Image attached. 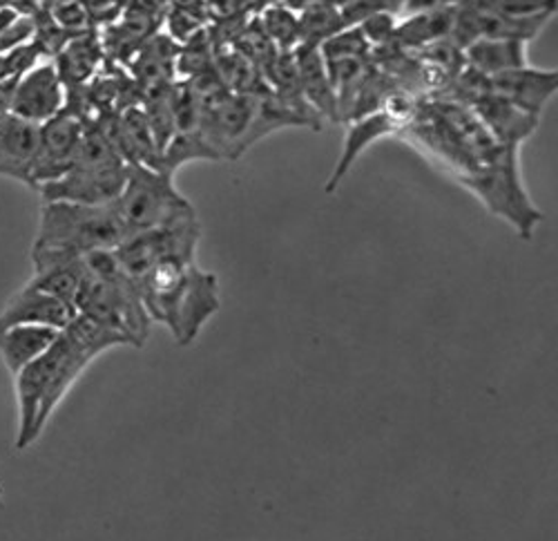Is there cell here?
<instances>
[{
	"label": "cell",
	"instance_id": "cell-7",
	"mask_svg": "<svg viewBox=\"0 0 558 541\" xmlns=\"http://www.w3.org/2000/svg\"><path fill=\"white\" fill-rule=\"evenodd\" d=\"M112 208L128 238L197 217L195 206L177 191L174 177L138 164H128L123 191L112 202Z\"/></svg>",
	"mask_w": 558,
	"mask_h": 541
},
{
	"label": "cell",
	"instance_id": "cell-21",
	"mask_svg": "<svg viewBox=\"0 0 558 541\" xmlns=\"http://www.w3.org/2000/svg\"><path fill=\"white\" fill-rule=\"evenodd\" d=\"M298 23L300 45H311V48H319L322 43H327L347 27L342 10L333 3H324V0H311V3L302 5L298 10Z\"/></svg>",
	"mask_w": 558,
	"mask_h": 541
},
{
	"label": "cell",
	"instance_id": "cell-23",
	"mask_svg": "<svg viewBox=\"0 0 558 541\" xmlns=\"http://www.w3.org/2000/svg\"><path fill=\"white\" fill-rule=\"evenodd\" d=\"M63 332H65L72 340H76L87 353L95 356V358H99V356H101L104 351H108V349L128 345V340H125L121 334H117V332H112V329L99 325L97 321L87 318V315H83V313H74V318L70 321V325H68Z\"/></svg>",
	"mask_w": 558,
	"mask_h": 541
},
{
	"label": "cell",
	"instance_id": "cell-12",
	"mask_svg": "<svg viewBox=\"0 0 558 541\" xmlns=\"http://www.w3.org/2000/svg\"><path fill=\"white\" fill-rule=\"evenodd\" d=\"M40 125L29 123L10 110L0 115V177L34 189L32 166L38 151Z\"/></svg>",
	"mask_w": 558,
	"mask_h": 541
},
{
	"label": "cell",
	"instance_id": "cell-11",
	"mask_svg": "<svg viewBox=\"0 0 558 541\" xmlns=\"http://www.w3.org/2000/svg\"><path fill=\"white\" fill-rule=\"evenodd\" d=\"M558 89V72L541 70L534 65L509 70L496 76H489V93L507 99L536 117L543 115L545 106L554 99Z\"/></svg>",
	"mask_w": 558,
	"mask_h": 541
},
{
	"label": "cell",
	"instance_id": "cell-26",
	"mask_svg": "<svg viewBox=\"0 0 558 541\" xmlns=\"http://www.w3.org/2000/svg\"><path fill=\"white\" fill-rule=\"evenodd\" d=\"M398 21L400 19L393 16V14L378 12V14L366 16L357 27L364 34L366 43L371 45V50H376V48H385V45L393 43V34H396Z\"/></svg>",
	"mask_w": 558,
	"mask_h": 541
},
{
	"label": "cell",
	"instance_id": "cell-4",
	"mask_svg": "<svg viewBox=\"0 0 558 541\" xmlns=\"http://www.w3.org/2000/svg\"><path fill=\"white\" fill-rule=\"evenodd\" d=\"M128 164L99 121L83 125L72 168L57 182L38 187L43 202L108 206L123 191Z\"/></svg>",
	"mask_w": 558,
	"mask_h": 541
},
{
	"label": "cell",
	"instance_id": "cell-16",
	"mask_svg": "<svg viewBox=\"0 0 558 541\" xmlns=\"http://www.w3.org/2000/svg\"><path fill=\"white\" fill-rule=\"evenodd\" d=\"M396 132H402V130L385 110H376V112L349 121L347 123L344 148H342V155H340V159H338V164H336V168L329 177V182H327V193L333 195L340 189V184L344 182V177L349 175V170L353 168L357 157L371 144H376L378 140L389 137V134H396Z\"/></svg>",
	"mask_w": 558,
	"mask_h": 541
},
{
	"label": "cell",
	"instance_id": "cell-2",
	"mask_svg": "<svg viewBox=\"0 0 558 541\" xmlns=\"http://www.w3.org/2000/svg\"><path fill=\"white\" fill-rule=\"evenodd\" d=\"M95 360L61 329L57 340L14 376L19 400L16 449L29 447L40 436L61 400Z\"/></svg>",
	"mask_w": 558,
	"mask_h": 541
},
{
	"label": "cell",
	"instance_id": "cell-18",
	"mask_svg": "<svg viewBox=\"0 0 558 541\" xmlns=\"http://www.w3.org/2000/svg\"><path fill=\"white\" fill-rule=\"evenodd\" d=\"M464 65L483 76H496L509 70L530 65L527 43L507 38H478L462 50Z\"/></svg>",
	"mask_w": 558,
	"mask_h": 541
},
{
	"label": "cell",
	"instance_id": "cell-13",
	"mask_svg": "<svg viewBox=\"0 0 558 541\" xmlns=\"http://www.w3.org/2000/svg\"><path fill=\"white\" fill-rule=\"evenodd\" d=\"M470 108L476 112V117L483 121V125L489 130L492 137L500 146L521 148L538 128L541 117L509 104L502 97H496L492 93L481 95L470 104Z\"/></svg>",
	"mask_w": 558,
	"mask_h": 541
},
{
	"label": "cell",
	"instance_id": "cell-19",
	"mask_svg": "<svg viewBox=\"0 0 558 541\" xmlns=\"http://www.w3.org/2000/svg\"><path fill=\"white\" fill-rule=\"evenodd\" d=\"M59 336V329L16 325L0 329V358L12 376H16L32 360H36Z\"/></svg>",
	"mask_w": 558,
	"mask_h": 541
},
{
	"label": "cell",
	"instance_id": "cell-24",
	"mask_svg": "<svg viewBox=\"0 0 558 541\" xmlns=\"http://www.w3.org/2000/svg\"><path fill=\"white\" fill-rule=\"evenodd\" d=\"M478 12L505 14V16H532L543 12L556 14V0H468Z\"/></svg>",
	"mask_w": 558,
	"mask_h": 541
},
{
	"label": "cell",
	"instance_id": "cell-17",
	"mask_svg": "<svg viewBox=\"0 0 558 541\" xmlns=\"http://www.w3.org/2000/svg\"><path fill=\"white\" fill-rule=\"evenodd\" d=\"M63 87H78L95 79L106 65V52L99 29L74 34L65 48L52 59Z\"/></svg>",
	"mask_w": 558,
	"mask_h": 541
},
{
	"label": "cell",
	"instance_id": "cell-15",
	"mask_svg": "<svg viewBox=\"0 0 558 541\" xmlns=\"http://www.w3.org/2000/svg\"><path fill=\"white\" fill-rule=\"evenodd\" d=\"M295 68H298V81L304 101L315 110V115L322 121L340 123V110H338V97L331 85L327 65H324L319 48H311V45H298L293 50Z\"/></svg>",
	"mask_w": 558,
	"mask_h": 541
},
{
	"label": "cell",
	"instance_id": "cell-28",
	"mask_svg": "<svg viewBox=\"0 0 558 541\" xmlns=\"http://www.w3.org/2000/svg\"><path fill=\"white\" fill-rule=\"evenodd\" d=\"M468 0H407L404 5V14H417V12H432V10H445V8H460Z\"/></svg>",
	"mask_w": 558,
	"mask_h": 541
},
{
	"label": "cell",
	"instance_id": "cell-5",
	"mask_svg": "<svg viewBox=\"0 0 558 541\" xmlns=\"http://www.w3.org/2000/svg\"><path fill=\"white\" fill-rule=\"evenodd\" d=\"M125 238L128 231L112 204L85 206L72 202H43L32 251L87 255L92 251H114Z\"/></svg>",
	"mask_w": 558,
	"mask_h": 541
},
{
	"label": "cell",
	"instance_id": "cell-27",
	"mask_svg": "<svg viewBox=\"0 0 558 541\" xmlns=\"http://www.w3.org/2000/svg\"><path fill=\"white\" fill-rule=\"evenodd\" d=\"M34 38V19L32 16H19L12 25H8L0 32V55H5L21 45L29 43Z\"/></svg>",
	"mask_w": 558,
	"mask_h": 541
},
{
	"label": "cell",
	"instance_id": "cell-22",
	"mask_svg": "<svg viewBox=\"0 0 558 541\" xmlns=\"http://www.w3.org/2000/svg\"><path fill=\"white\" fill-rule=\"evenodd\" d=\"M257 21L279 55L293 52L300 45V23L295 10L282 3H268L257 14Z\"/></svg>",
	"mask_w": 558,
	"mask_h": 541
},
{
	"label": "cell",
	"instance_id": "cell-29",
	"mask_svg": "<svg viewBox=\"0 0 558 541\" xmlns=\"http://www.w3.org/2000/svg\"><path fill=\"white\" fill-rule=\"evenodd\" d=\"M16 81L10 83H0V115L10 110V97H12V87Z\"/></svg>",
	"mask_w": 558,
	"mask_h": 541
},
{
	"label": "cell",
	"instance_id": "cell-14",
	"mask_svg": "<svg viewBox=\"0 0 558 541\" xmlns=\"http://www.w3.org/2000/svg\"><path fill=\"white\" fill-rule=\"evenodd\" d=\"M74 313H76L74 306L27 285L19 293H14L5 304V309L0 311V329L16 327V325H36V327H52L61 332L70 325Z\"/></svg>",
	"mask_w": 558,
	"mask_h": 541
},
{
	"label": "cell",
	"instance_id": "cell-8",
	"mask_svg": "<svg viewBox=\"0 0 558 541\" xmlns=\"http://www.w3.org/2000/svg\"><path fill=\"white\" fill-rule=\"evenodd\" d=\"M199 238L202 227L197 217H189L170 227L125 238L114 249V255L125 274L136 282L161 262H195Z\"/></svg>",
	"mask_w": 558,
	"mask_h": 541
},
{
	"label": "cell",
	"instance_id": "cell-30",
	"mask_svg": "<svg viewBox=\"0 0 558 541\" xmlns=\"http://www.w3.org/2000/svg\"><path fill=\"white\" fill-rule=\"evenodd\" d=\"M324 3H333V5H338V8H342L344 3H349V0H324Z\"/></svg>",
	"mask_w": 558,
	"mask_h": 541
},
{
	"label": "cell",
	"instance_id": "cell-9",
	"mask_svg": "<svg viewBox=\"0 0 558 541\" xmlns=\"http://www.w3.org/2000/svg\"><path fill=\"white\" fill-rule=\"evenodd\" d=\"M81 137L83 123L68 112H61L40 125L38 151L32 166V184L36 191L43 184L57 182L72 168Z\"/></svg>",
	"mask_w": 558,
	"mask_h": 541
},
{
	"label": "cell",
	"instance_id": "cell-25",
	"mask_svg": "<svg viewBox=\"0 0 558 541\" xmlns=\"http://www.w3.org/2000/svg\"><path fill=\"white\" fill-rule=\"evenodd\" d=\"M43 59L38 45L34 40L14 48L5 55H0V83L19 81L23 74H27L34 65H38Z\"/></svg>",
	"mask_w": 558,
	"mask_h": 541
},
{
	"label": "cell",
	"instance_id": "cell-6",
	"mask_svg": "<svg viewBox=\"0 0 558 541\" xmlns=\"http://www.w3.org/2000/svg\"><path fill=\"white\" fill-rule=\"evenodd\" d=\"M521 148H505L496 159L453 177L492 215L502 217L523 240H530L543 221V213L532 202L519 164Z\"/></svg>",
	"mask_w": 558,
	"mask_h": 541
},
{
	"label": "cell",
	"instance_id": "cell-1",
	"mask_svg": "<svg viewBox=\"0 0 558 541\" xmlns=\"http://www.w3.org/2000/svg\"><path fill=\"white\" fill-rule=\"evenodd\" d=\"M136 287L150 321L166 325L179 347L193 345L221 306L217 276L197 262H161Z\"/></svg>",
	"mask_w": 558,
	"mask_h": 541
},
{
	"label": "cell",
	"instance_id": "cell-3",
	"mask_svg": "<svg viewBox=\"0 0 558 541\" xmlns=\"http://www.w3.org/2000/svg\"><path fill=\"white\" fill-rule=\"evenodd\" d=\"M85 278L74 300L76 313L121 334L130 347H144L153 321L136 282L125 274L114 251L83 255Z\"/></svg>",
	"mask_w": 558,
	"mask_h": 541
},
{
	"label": "cell",
	"instance_id": "cell-10",
	"mask_svg": "<svg viewBox=\"0 0 558 541\" xmlns=\"http://www.w3.org/2000/svg\"><path fill=\"white\" fill-rule=\"evenodd\" d=\"M63 106L65 87L52 61L34 65L12 87L10 112L29 123L43 125L45 121L61 115Z\"/></svg>",
	"mask_w": 558,
	"mask_h": 541
},
{
	"label": "cell",
	"instance_id": "cell-20",
	"mask_svg": "<svg viewBox=\"0 0 558 541\" xmlns=\"http://www.w3.org/2000/svg\"><path fill=\"white\" fill-rule=\"evenodd\" d=\"M458 8L417 12L398 21L393 43L404 52H417L432 43L449 38Z\"/></svg>",
	"mask_w": 558,
	"mask_h": 541
},
{
	"label": "cell",
	"instance_id": "cell-31",
	"mask_svg": "<svg viewBox=\"0 0 558 541\" xmlns=\"http://www.w3.org/2000/svg\"><path fill=\"white\" fill-rule=\"evenodd\" d=\"M0 497H3V488H0Z\"/></svg>",
	"mask_w": 558,
	"mask_h": 541
}]
</instances>
